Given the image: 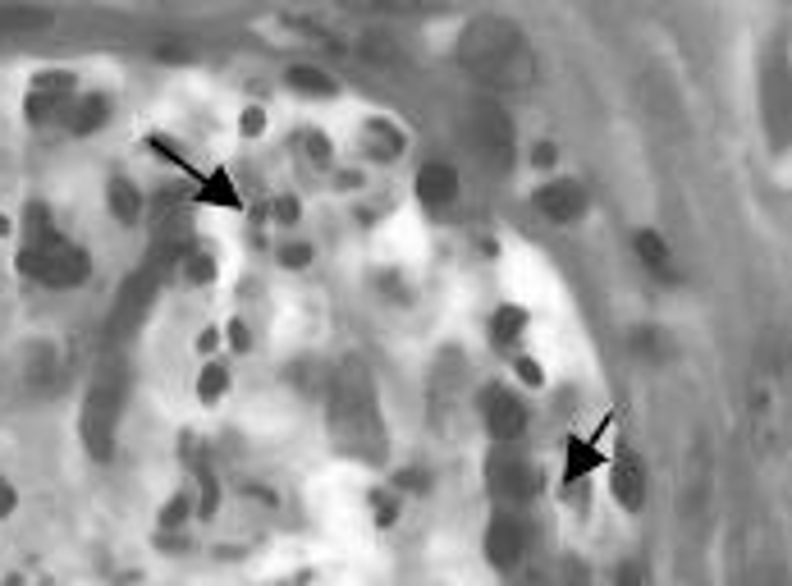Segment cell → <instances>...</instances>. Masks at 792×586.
<instances>
[{
	"mask_svg": "<svg viewBox=\"0 0 792 586\" xmlns=\"http://www.w3.org/2000/svg\"><path fill=\"white\" fill-rule=\"evenodd\" d=\"M458 65L490 87H527L536 78V51L518 23L481 14L458 37Z\"/></svg>",
	"mask_w": 792,
	"mask_h": 586,
	"instance_id": "6da1fadb",
	"label": "cell"
},
{
	"mask_svg": "<svg viewBox=\"0 0 792 586\" xmlns=\"http://www.w3.org/2000/svg\"><path fill=\"white\" fill-rule=\"evenodd\" d=\"M330 435L353 458L376 463L385 454V426L376 408V380L362 358H344L330 380Z\"/></svg>",
	"mask_w": 792,
	"mask_h": 586,
	"instance_id": "7a4b0ae2",
	"label": "cell"
},
{
	"mask_svg": "<svg viewBox=\"0 0 792 586\" xmlns=\"http://www.w3.org/2000/svg\"><path fill=\"white\" fill-rule=\"evenodd\" d=\"M28 229H33V239L19 252V271L28 280L46 284V289H74L92 275V257L78 243H69L65 234H55L46 207H28Z\"/></svg>",
	"mask_w": 792,
	"mask_h": 586,
	"instance_id": "3957f363",
	"label": "cell"
},
{
	"mask_svg": "<svg viewBox=\"0 0 792 586\" xmlns=\"http://www.w3.org/2000/svg\"><path fill=\"white\" fill-rule=\"evenodd\" d=\"M120 403H124V367L120 362H101L92 385L83 399V417H78V435H83L87 454L106 463L115 454V422H120Z\"/></svg>",
	"mask_w": 792,
	"mask_h": 586,
	"instance_id": "277c9868",
	"label": "cell"
},
{
	"mask_svg": "<svg viewBox=\"0 0 792 586\" xmlns=\"http://www.w3.org/2000/svg\"><path fill=\"white\" fill-rule=\"evenodd\" d=\"M152 303H156V271L147 266V271H133L129 280L120 284L115 307H110V316H106V339H129L133 330L147 321Z\"/></svg>",
	"mask_w": 792,
	"mask_h": 586,
	"instance_id": "5b68a950",
	"label": "cell"
},
{
	"mask_svg": "<svg viewBox=\"0 0 792 586\" xmlns=\"http://www.w3.org/2000/svg\"><path fill=\"white\" fill-rule=\"evenodd\" d=\"M472 138H477L481 156H486L495 170H509L513 165V120L495 101H477V106H472Z\"/></svg>",
	"mask_w": 792,
	"mask_h": 586,
	"instance_id": "8992f818",
	"label": "cell"
},
{
	"mask_svg": "<svg viewBox=\"0 0 792 586\" xmlns=\"http://www.w3.org/2000/svg\"><path fill=\"white\" fill-rule=\"evenodd\" d=\"M74 87H78V78L65 74V69L37 74L33 92H28V101H23V110H28V124H51L55 115H65L69 101H74Z\"/></svg>",
	"mask_w": 792,
	"mask_h": 586,
	"instance_id": "52a82bcc",
	"label": "cell"
},
{
	"mask_svg": "<svg viewBox=\"0 0 792 586\" xmlns=\"http://www.w3.org/2000/svg\"><path fill=\"white\" fill-rule=\"evenodd\" d=\"M481 413H486V431L495 435L500 445H513V440L527 431V403L513 390H504V385H490Z\"/></svg>",
	"mask_w": 792,
	"mask_h": 586,
	"instance_id": "ba28073f",
	"label": "cell"
},
{
	"mask_svg": "<svg viewBox=\"0 0 792 586\" xmlns=\"http://www.w3.org/2000/svg\"><path fill=\"white\" fill-rule=\"evenodd\" d=\"M532 207L554 225H573V220L586 216V188L577 179H554V184H541L532 193Z\"/></svg>",
	"mask_w": 792,
	"mask_h": 586,
	"instance_id": "9c48e42d",
	"label": "cell"
},
{
	"mask_svg": "<svg viewBox=\"0 0 792 586\" xmlns=\"http://www.w3.org/2000/svg\"><path fill=\"white\" fill-rule=\"evenodd\" d=\"M490 486H495V495H504V500H527L536 490V467L504 449V454L490 458Z\"/></svg>",
	"mask_w": 792,
	"mask_h": 586,
	"instance_id": "30bf717a",
	"label": "cell"
},
{
	"mask_svg": "<svg viewBox=\"0 0 792 586\" xmlns=\"http://www.w3.org/2000/svg\"><path fill=\"white\" fill-rule=\"evenodd\" d=\"M522 527L518 518H509V513H495L486 527V554H490V564L495 568H518L522 559Z\"/></svg>",
	"mask_w": 792,
	"mask_h": 586,
	"instance_id": "8fae6325",
	"label": "cell"
},
{
	"mask_svg": "<svg viewBox=\"0 0 792 586\" xmlns=\"http://www.w3.org/2000/svg\"><path fill=\"white\" fill-rule=\"evenodd\" d=\"M417 197H422V207L431 211H445L449 202L458 197V170L445 161H431L417 170Z\"/></svg>",
	"mask_w": 792,
	"mask_h": 586,
	"instance_id": "7c38bea8",
	"label": "cell"
},
{
	"mask_svg": "<svg viewBox=\"0 0 792 586\" xmlns=\"http://www.w3.org/2000/svg\"><path fill=\"white\" fill-rule=\"evenodd\" d=\"M614 500L623 504L628 513H637L646 504V472H641V458L632 449H623L614 458Z\"/></svg>",
	"mask_w": 792,
	"mask_h": 586,
	"instance_id": "4fadbf2b",
	"label": "cell"
},
{
	"mask_svg": "<svg viewBox=\"0 0 792 586\" xmlns=\"http://www.w3.org/2000/svg\"><path fill=\"white\" fill-rule=\"evenodd\" d=\"M106 120H110V97H101V92H87V97H74V101H69V110H65L69 133H78V138H87V133H97Z\"/></svg>",
	"mask_w": 792,
	"mask_h": 586,
	"instance_id": "5bb4252c",
	"label": "cell"
},
{
	"mask_svg": "<svg viewBox=\"0 0 792 586\" xmlns=\"http://www.w3.org/2000/svg\"><path fill=\"white\" fill-rule=\"evenodd\" d=\"M42 28H51V10H37V5H0V37L42 33Z\"/></svg>",
	"mask_w": 792,
	"mask_h": 586,
	"instance_id": "9a60e30c",
	"label": "cell"
},
{
	"mask_svg": "<svg viewBox=\"0 0 792 586\" xmlns=\"http://www.w3.org/2000/svg\"><path fill=\"white\" fill-rule=\"evenodd\" d=\"M284 83L293 87V92H303V97H335L339 87L330 74H321L316 65H293L289 74H284Z\"/></svg>",
	"mask_w": 792,
	"mask_h": 586,
	"instance_id": "2e32d148",
	"label": "cell"
},
{
	"mask_svg": "<svg viewBox=\"0 0 792 586\" xmlns=\"http://www.w3.org/2000/svg\"><path fill=\"white\" fill-rule=\"evenodd\" d=\"M637 257H641V266H646L651 275H664V280L673 275L669 243H664L660 234H655V229H641V234H637Z\"/></svg>",
	"mask_w": 792,
	"mask_h": 586,
	"instance_id": "e0dca14e",
	"label": "cell"
},
{
	"mask_svg": "<svg viewBox=\"0 0 792 586\" xmlns=\"http://www.w3.org/2000/svg\"><path fill=\"white\" fill-rule=\"evenodd\" d=\"M527 330V312L522 307H500V312L490 316V344L495 348H513Z\"/></svg>",
	"mask_w": 792,
	"mask_h": 586,
	"instance_id": "ac0fdd59",
	"label": "cell"
},
{
	"mask_svg": "<svg viewBox=\"0 0 792 586\" xmlns=\"http://www.w3.org/2000/svg\"><path fill=\"white\" fill-rule=\"evenodd\" d=\"M110 211H115V220L120 225H138L142 220V193L129 184V179H110Z\"/></svg>",
	"mask_w": 792,
	"mask_h": 586,
	"instance_id": "d6986e66",
	"label": "cell"
},
{
	"mask_svg": "<svg viewBox=\"0 0 792 586\" xmlns=\"http://www.w3.org/2000/svg\"><path fill=\"white\" fill-rule=\"evenodd\" d=\"M197 202H207V207H239V188H234V179H229L225 170H216L207 179V184H202V193H197Z\"/></svg>",
	"mask_w": 792,
	"mask_h": 586,
	"instance_id": "ffe728a7",
	"label": "cell"
},
{
	"mask_svg": "<svg viewBox=\"0 0 792 586\" xmlns=\"http://www.w3.org/2000/svg\"><path fill=\"white\" fill-rule=\"evenodd\" d=\"M367 152H376L380 161H394V156H399V147H403V133L394 129V124H385V120H371L367 124Z\"/></svg>",
	"mask_w": 792,
	"mask_h": 586,
	"instance_id": "44dd1931",
	"label": "cell"
},
{
	"mask_svg": "<svg viewBox=\"0 0 792 586\" xmlns=\"http://www.w3.org/2000/svg\"><path fill=\"white\" fill-rule=\"evenodd\" d=\"M591 467H600V449H596V445H586V440H568L564 477H568V481H582Z\"/></svg>",
	"mask_w": 792,
	"mask_h": 586,
	"instance_id": "7402d4cb",
	"label": "cell"
},
{
	"mask_svg": "<svg viewBox=\"0 0 792 586\" xmlns=\"http://www.w3.org/2000/svg\"><path fill=\"white\" fill-rule=\"evenodd\" d=\"M225 390H229V367H225V362H211V367H202V376H197V399L216 403Z\"/></svg>",
	"mask_w": 792,
	"mask_h": 586,
	"instance_id": "603a6c76",
	"label": "cell"
},
{
	"mask_svg": "<svg viewBox=\"0 0 792 586\" xmlns=\"http://www.w3.org/2000/svg\"><path fill=\"white\" fill-rule=\"evenodd\" d=\"M197 481H202V518H211L220 504V486H216V477H211V467L197 463Z\"/></svg>",
	"mask_w": 792,
	"mask_h": 586,
	"instance_id": "cb8c5ba5",
	"label": "cell"
},
{
	"mask_svg": "<svg viewBox=\"0 0 792 586\" xmlns=\"http://www.w3.org/2000/svg\"><path fill=\"white\" fill-rule=\"evenodd\" d=\"M184 275H188V284H207L211 275H216V261H211L207 252H193V257H188V266H184Z\"/></svg>",
	"mask_w": 792,
	"mask_h": 586,
	"instance_id": "d4e9b609",
	"label": "cell"
},
{
	"mask_svg": "<svg viewBox=\"0 0 792 586\" xmlns=\"http://www.w3.org/2000/svg\"><path fill=\"white\" fill-rule=\"evenodd\" d=\"M188 509H193V504H188V495H174V500L165 504V513H161V527H179V522L188 518Z\"/></svg>",
	"mask_w": 792,
	"mask_h": 586,
	"instance_id": "484cf974",
	"label": "cell"
},
{
	"mask_svg": "<svg viewBox=\"0 0 792 586\" xmlns=\"http://www.w3.org/2000/svg\"><path fill=\"white\" fill-rule=\"evenodd\" d=\"M298 216H303V211H298V197H275V220H280V225H298Z\"/></svg>",
	"mask_w": 792,
	"mask_h": 586,
	"instance_id": "4316f807",
	"label": "cell"
},
{
	"mask_svg": "<svg viewBox=\"0 0 792 586\" xmlns=\"http://www.w3.org/2000/svg\"><path fill=\"white\" fill-rule=\"evenodd\" d=\"M239 129H243V138H257V133L266 129V115H261V106H248V110H243Z\"/></svg>",
	"mask_w": 792,
	"mask_h": 586,
	"instance_id": "83f0119b",
	"label": "cell"
},
{
	"mask_svg": "<svg viewBox=\"0 0 792 586\" xmlns=\"http://www.w3.org/2000/svg\"><path fill=\"white\" fill-rule=\"evenodd\" d=\"M280 261H284V266H293V271H303L307 261H312V248H307V243H298V248H284Z\"/></svg>",
	"mask_w": 792,
	"mask_h": 586,
	"instance_id": "f1b7e54d",
	"label": "cell"
},
{
	"mask_svg": "<svg viewBox=\"0 0 792 586\" xmlns=\"http://www.w3.org/2000/svg\"><path fill=\"white\" fill-rule=\"evenodd\" d=\"M371 504H376V522H380V527H390L394 513H399V500H390V495H376Z\"/></svg>",
	"mask_w": 792,
	"mask_h": 586,
	"instance_id": "f546056e",
	"label": "cell"
},
{
	"mask_svg": "<svg viewBox=\"0 0 792 586\" xmlns=\"http://www.w3.org/2000/svg\"><path fill=\"white\" fill-rule=\"evenodd\" d=\"M303 138H307V152H312V161H316V165H326V161H330L326 138H321V133H303Z\"/></svg>",
	"mask_w": 792,
	"mask_h": 586,
	"instance_id": "4dcf8cb0",
	"label": "cell"
},
{
	"mask_svg": "<svg viewBox=\"0 0 792 586\" xmlns=\"http://www.w3.org/2000/svg\"><path fill=\"white\" fill-rule=\"evenodd\" d=\"M518 376L527 380V385H541V371H536L532 358H518Z\"/></svg>",
	"mask_w": 792,
	"mask_h": 586,
	"instance_id": "1f68e13d",
	"label": "cell"
},
{
	"mask_svg": "<svg viewBox=\"0 0 792 586\" xmlns=\"http://www.w3.org/2000/svg\"><path fill=\"white\" fill-rule=\"evenodd\" d=\"M619 586H641V564H623L619 568Z\"/></svg>",
	"mask_w": 792,
	"mask_h": 586,
	"instance_id": "d6a6232c",
	"label": "cell"
},
{
	"mask_svg": "<svg viewBox=\"0 0 792 586\" xmlns=\"http://www.w3.org/2000/svg\"><path fill=\"white\" fill-rule=\"evenodd\" d=\"M532 161L541 165V170H545V165H554V147H550V142H541V147H536V152H532Z\"/></svg>",
	"mask_w": 792,
	"mask_h": 586,
	"instance_id": "836d02e7",
	"label": "cell"
},
{
	"mask_svg": "<svg viewBox=\"0 0 792 586\" xmlns=\"http://www.w3.org/2000/svg\"><path fill=\"white\" fill-rule=\"evenodd\" d=\"M10 513H14V490L0 486V518H10Z\"/></svg>",
	"mask_w": 792,
	"mask_h": 586,
	"instance_id": "e575fe53",
	"label": "cell"
},
{
	"mask_svg": "<svg viewBox=\"0 0 792 586\" xmlns=\"http://www.w3.org/2000/svg\"><path fill=\"white\" fill-rule=\"evenodd\" d=\"M229 339H234V348H248V330H243V321L229 326Z\"/></svg>",
	"mask_w": 792,
	"mask_h": 586,
	"instance_id": "d590c367",
	"label": "cell"
},
{
	"mask_svg": "<svg viewBox=\"0 0 792 586\" xmlns=\"http://www.w3.org/2000/svg\"><path fill=\"white\" fill-rule=\"evenodd\" d=\"M216 344H220V335H216V330H207V335L197 339V348H207V353H211V348H216Z\"/></svg>",
	"mask_w": 792,
	"mask_h": 586,
	"instance_id": "8d00e7d4",
	"label": "cell"
},
{
	"mask_svg": "<svg viewBox=\"0 0 792 586\" xmlns=\"http://www.w3.org/2000/svg\"><path fill=\"white\" fill-rule=\"evenodd\" d=\"M5 234H10V220H5V216H0V239H5Z\"/></svg>",
	"mask_w": 792,
	"mask_h": 586,
	"instance_id": "74e56055",
	"label": "cell"
}]
</instances>
